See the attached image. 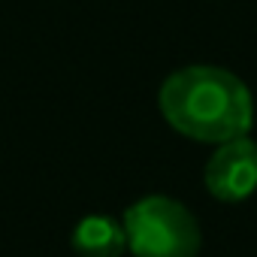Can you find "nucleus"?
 Segmentation results:
<instances>
[{"mask_svg":"<svg viewBox=\"0 0 257 257\" xmlns=\"http://www.w3.org/2000/svg\"><path fill=\"white\" fill-rule=\"evenodd\" d=\"M161 112L179 134L218 146L245 137L254 121L245 82L221 67L176 70L161 88Z\"/></svg>","mask_w":257,"mask_h":257,"instance_id":"f257e3e1","label":"nucleus"},{"mask_svg":"<svg viewBox=\"0 0 257 257\" xmlns=\"http://www.w3.org/2000/svg\"><path fill=\"white\" fill-rule=\"evenodd\" d=\"M121 224L137 257H197L200 251V227L179 200L143 197L124 212Z\"/></svg>","mask_w":257,"mask_h":257,"instance_id":"f03ea898","label":"nucleus"},{"mask_svg":"<svg viewBox=\"0 0 257 257\" xmlns=\"http://www.w3.org/2000/svg\"><path fill=\"white\" fill-rule=\"evenodd\" d=\"M206 188L215 200L242 203L257 191V143L236 137L221 143L206 167Z\"/></svg>","mask_w":257,"mask_h":257,"instance_id":"7ed1b4c3","label":"nucleus"},{"mask_svg":"<svg viewBox=\"0 0 257 257\" xmlns=\"http://www.w3.org/2000/svg\"><path fill=\"white\" fill-rule=\"evenodd\" d=\"M73 248L79 257H121L127 248L124 224L112 215H88L73 230Z\"/></svg>","mask_w":257,"mask_h":257,"instance_id":"20e7f679","label":"nucleus"}]
</instances>
